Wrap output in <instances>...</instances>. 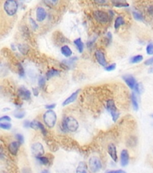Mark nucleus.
Returning <instances> with one entry per match:
<instances>
[{"mask_svg": "<svg viewBox=\"0 0 153 173\" xmlns=\"http://www.w3.org/2000/svg\"><path fill=\"white\" fill-rule=\"evenodd\" d=\"M89 166L90 171L93 173L98 172L102 168V164L100 159L96 156H92L89 160Z\"/></svg>", "mask_w": 153, "mask_h": 173, "instance_id": "39448f33", "label": "nucleus"}, {"mask_svg": "<svg viewBox=\"0 0 153 173\" xmlns=\"http://www.w3.org/2000/svg\"><path fill=\"white\" fill-rule=\"evenodd\" d=\"M131 100H132V105H133V108L134 109V110L138 111V108H139V105H138L137 97H136L134 93H132V94Z\"/></svg>", "mask_w": 153, "mask_h": 173, "instance_id": "aec40b11", "label": "nucleus"}, {"mask_svg": "<svg viewBox=\"0 0 153 173\" xmlns=\"http://www.w3.org/2000/svg\"><path fill=\"white\" fill-rule=\"evenodd\" d=\"M95 57L96 59L97 60L98 62L99 63V64L102 66L104 67L106 66V61L105 60V57L104 55V54L102 53V52L98 50L95 52Z\"/></svg>", "mask_w": 153, "mask_h": 173, "instance_id": "1a4fd4ad", "label": "nucleus"}, {"mask_svg": "<svg viewBox=\"0 0 153 173\" xmlns=\"http://www.w3.org/2000/svg\"><path fill=\"white\" fill-rule=\"evenodd\" d=\"M31 152L33 155L36 158L42 156L44 153L43 146L39 142H35L31 146Z\"/></svg>", "mask_w": 153, "mask_h": 173, "instance_id": "423d86ee", "label": "nucleus"}, {"mask_svg": "<svg viewBox=\"0 0 153 173\" xmlns=\"http://www.w3.org/2000/svg\"><path fill=\"white\" fill-rule=\"evenodd\" d=\"M30 24H31V25L32 27V28L33 29H34V30H35V29H37L38 28V25L36 23V22L33 20L32 18H30Z\"/></svg>", "mask_w": 153, "mask_h": 173, "instance_id": "72a5a7b5", "label": "nucleus"}, {"mask_svg": "<svg viewBox=\"0 0 153 173\" xmlns=\"http://www.w3.org/2000/svg\"><path fill=\"white\" fill-rule=\"evenodd\" d=\"M148 72H149V73H153V66L151 67L149 69Z\"/></svg>", "mask_w": 153, "mask_h": 173, "instance_id": "49530a36", "label": "nucleus"}, {"mask_svg": "<svg viewBox=\"0 0 153 173\" xmlns=\"http://www.w3.org/2000/svg\"><path fill=\"white\" fill-rule=\"evenodd\" d=\"M44 122L49 128H52L55 126L57 120L56 112L53 110H48L43 115Z\"/></svg>", "mask_w": 153, "mask_h": 173, "instance_id": "f03ea898", "label": "nucleus"}, {"mask_svg": "<svg viewBox=\"0 0 153 173\" xmlns=\"http://www.w3.org/2000/svg\"><path fill=\"white\" fill-rule=\"evenodd\" d=\"M151 117H152V118H153V114H152V115H151Z\"/></svg>", "mask_w": 153, "mask_h": 173, "instance_id": "de8ad7c7", "label": "nucleus"}, {"mask_svg": "<svg viewBox=\"0 0 153 173\" xmlns=\"http://www.w3.org/2000/svg\"><path fill=\"white\" fill-rule=\"evenodd\" d=\"M56 106L55 103H53V104H50L46 106V108L48 110H52L53 108H55Z\"/></svg>", "mask_w": 153, "mask_h": 173, "instance_id": "ea45409f", "label": "nucleus"}, {"mask_svg": "<svg viewBox=\"0 0 153 173\" xmlns=\"http://www.w3.org/2000/svg\"><path fill=\"white\" fill-rule=\"evenodd\" d=\"M123 79L124 80V81L126 83V84L128 85V86H129V88L133 89L135 88V86L137 85V82H136V80L135 79V78L132 76L130 75H125L123 77Z\"/></svg>", "mask_w": 153, "mask_h": 173, "instance_id": "9b49d317", "label": "nucleus"}, {"mask_svg": "<svg viewBox=\"0 0 153 173\" xmlns=\"http://www.w3.org/2000/svg\"><path fill=\"white\" fill-rule=\"evenodd\" d=\"M36 16L38 21H43L47 16V12L45 9L42 7H38L36 11Z\"/></svg>", "mask_w": 153, "mask_h": 173, "instance_id": "9d476101", "label": "nucleus"}, {"mask_svg": "<svg viewBox=\"0 0 153 173\" xmlns=\"http://www.w3.org/2000/svg\"><path fill=\"white\" fill-rule=\"evenodd\" d=\"M147 13L149 16H153V5H150L147 9Z\"/></svg>", "mask_w": 153, "mask_h": 173, "instance_id": "e433bc0d", "label": "nucleus"}, {"mask_svg": "<svg viewBox=\"0 0 153 173\" xmlns=\"http://www.w3.org/2000/svg\"><path fill=\"white\" fill-rule=\"evenodd\" d=\"M106 108L110 112L112 120L116 122L119 117V112L117 111V109L115 105V102L112 99H110L106 102Z\"/></svg>", "mask_w": 153, "mask_h": 173, "instance_id": "20e7f679", "label": "nucleus"}, {"mask_svg": "<svg viewBox=\"0 0 153 173\" xmlns=\"http://www.w3.org/2000/svg\"><path fill=\"white\" fill-rule=\"evenodd\" d=\"M61 53L66 57H70L72 54V50L68 45H64L61 48Z\"/></svg>", "mask_w": 153, "mask_h": 173, "instance_id": "f3484780", "label": "nucleus"}, {"mask_svg": "<svg viewBox=\"0 0 153 173\" xmlns=\"http://www.w3.org/2000/svg\"><path fill=\"white\" fill-rule=\"evenodd\" d=\"M25 112L23 111H20V112H17L14 114V117L18 119L23 118L25 117Z\"/></svg>", "mask_w": 153, "mask_h": 173, "instance_id": "c756f323", "label": "nucleus"}, {"mask_svg": "<svg viewBox=\"0 0 153 173\" xmlns=\"http://www.w3.org/2000/svg\"><path fill=\"white\" fill-rule=\"evenodd\" d=\"M96 3H99V4H103V3H106V1H102V0H99V1H95Z\"/></svg>", "mask_w": 153, "mask_h": 173, "instance_id": "c03bdc74", "label": "nucleus"}, {"mask_svg": "<svg viewBox=\"0 0 153 173\" xmlns=\"http://www.w3.org/2000/svg\"><path fill=\"white\" fill-rule=\"evenodd\" d=\"M142 60H143V56L141 55H138L132 57L131 59H130V62L132 63H138L141 62Z\"/></svg>", "mask_w": 153, "mask_h": 173, "instance_id": "5701e85b", "label": "nucleus"}, {"mask_svg": "<svg viewBox=\"0 0 153 173\" xmlns=\"http://www.w3.org/2000/svg\"><path fill=\"white\" fill-rule=\"evenodd\" d=\"M31 123L29 122V121L26 120L24 123V126L25 127V128H28V127H30Z\"/></svg>", "mask_w": 153, "mask_h": 173, "instance_id": "a19ab883", "label": "nucleus"}, {"mask_svg": "<svg viewBox=\"0 0 153 173\" xmlns=\"http://www.w3.org/2000/svg\"><path fill=\"white\" fill-rule=\"evenodd\" d=\"M59 74V71L58 70H56V69H50V71H49L47 73H46V77L48 79H50L51 78H52L55 76H58Z\"/></svg>", "mask_w": 153, "mask_h": 173, "instance_id": "412c9836", "label": "nucleus"}, {"mask_svg": "<svg viewBox=\"0 0 153 173\" xmlns=\"http://www.w3.org/2000/svg\"><path fill=\"white\" fill-rule=\"evenodd\" d=\"M153 64V57L152 58H151V59L147 60L145 62V65H147V66H149V65H151Z\"/></svg>", "mask_w": 153, "mask_h": 173, "instance_id": "4c0bfd02", "label": "nucleus"}, {"mask_svg": "<svg viewBox=\"0 0 153 173\" xmlns=\"http://www.w3.org/2000/svg\"><path fill=\"white\" fill-rule=\"evenodd\" d=\"M76 173H87V166L86 162H80L77 167Z\"/></svg>", "mask_w": 153, "mask_h": 173, "instance_id": "dca6fc26", "label": "nucleus"}, {"mask_svg": "<svg viewBox=\"0 0 153 173\" xmlns=\"http://www.w3.org/2000/svg\"><path fill=\"white\" fill-rule=\"evenodd\" d=\"M18 9V4L14 0H8L4 3V9L9 16L14 15Z\"/></svg>", "mask_w": 153, "mask_h": 173, "instance_id": "7ed1b4c3", "label": "nucleus"}, {"mask_svg": "<svg viewBox=\"0 0 153 173\" xmlns=\"http://www.w3.org/2000/svg\"><path fill=\"white\" fill-rule=\"evenodd\" d=\"M44 3H46L47 4H51V5H54L56 3H57L58 1H44Z\"/></svg>", "mask_w": 153, "mask_h": 173, "instance_id": "37998d69", "label": "nucleus"}, {"mask_svg": "<svg viewBox=\"0 0 153 173\" xmlns=\"http://www.w3.org/2000/svg\"><path fill=\"white\" fill-rule=\"evenodd\" d=\"M39 162H40L43 165H48L49 163V158H47V157H45V156H39V157H38V158H36Z\"/></svg>", "mask_w": 153, "mask_h": 173, "instance_id": "393cba45", "label": "nucleus"}, {"mask_svg": "<svg viewBox=\"0 0 153 173\" xmlns=\"http://www.w3.org/2000/svg\"><path fill=\"white\" fill-rule=\"evenodd\" d=\"M80 90H78L74 92V93H73L69 97H68L66 99H65L64 100V102H63V103H62V105H63L64 106H66L70 104V103H71L74 102L76 100V99H77V96H78V94L79 93V91H80Z\"/></svg>", "mask_w": 153, "mask_h": 173, "instance_id": "2eb2a0df", "label": "nucleus"}, {"mask_svg": "<svg viewBox=\"0 0 153 173\" xmlns=\"http://www.w3.org/2000/svg\"><path fill=\"white\" fill-rule=\"evenodd\" d=\"M16 139L18 140V141L20 144H22L24 142V136L21 134H16Z\"/></svg>", "mask_w": 153, "mask_h": 173, "instance_id": "7c9ffc66", "label": "nucleus"}, {"mask_svg": "<svg viewBox=\"0 0 153 173\" xmlns=\"http://www.w3.org/2000/svg\"><path fill=\"white\" fill-rule=\"evenodd\" d=\"M108 154L112 159L116 162L118 160V156L116 147L114 144H109L108 146Z\"/></svg>", "mask_w": 153, "mask_h": 173, "instance_id": "6e6552de", "label": "nucleus"}, {"mask_svg": "<svg viewBox=\"0 0 153 173\" xmlns=\"http://www.w3.org/2000/svg\"><path fill=\"white\" fill-rule=\"evenodd\" d=\"M20 143L18 141H13L11 142L9 146V151L12 155L16 156L18 154L19 148L20 146Z\"/></svg>", "mask_w": 153, "mask_h": 173, "instance_id": "f8f14e48", "label": "nucleus"}, {"mask_svg": "<svg viewBox=\"0 0 153 173\" xmlns=\"http://www.w3.org/2000/svg\"><path fill=\"white\" fill-rule=\"evenodd\" d=\"M116 64H115V63H113V64L108 66H106L105 67V70L106 71H108V72H110V71H114V69H116Z\"/></svg>", "mask_w": 153, "mask_h": 173, "instance_id": "2f4dec72", "label": "nucleus"}, {"mask_svg": "<svg viewBox=\"0 0 153 173\" xmlns=\"http://www.w3.org/2000/svg\"><path fill=\"white\" fill-rule=\"evenodd\" d=\"M121 165L123 166H126L128 165L129 161V155L127 150H123L120 155Z\"/></svg>", "mask_w": 153, "mask_h": 173, "instance_id": "ddd939ff", "label": "nucleus"}, {"mask_svg": "<svg viewBox=\"0 0 153 173\" xmlns=\"http://www.w3.org/2000/svg\"><path fill=\"white\" fill-rule=\"evenodd\" d=\"M19 95L22 99L25 100H29L31 98V92L26 88L22 86L19 89Z\"/></svg>", "mask_w": 153, "mask_h": 173, "instance_id": "4468645a", "label": "nucleus"}, {"mask_svg": "<svg viewBox=\"0 0 153 173\" xmlns=\"http://www.w3.org/2000/svg\"><path fill=\"white\" fill-rule=\"evenodd\" d=\"M41 173H50V172L47 170H44L42 171Z\"/></svg>", "mask_w": 153, "mask_h": 173, "instance_id": "a18cd8bd", "label": "nucleus"}, {"mask_svg": "<svg viewBox=\"0 0 153 173\" xmlns=\"http://www.w3.org/2000/svg\"><path fill=\"white\" fill-rule=\"evenodd\" d=\"M18 48L20 53L24 55L28 53V51H29V47L26 45L24 44H20L18 46Z\"/></svg>", "mask_w": 153, "mask_h": 173, "instance_id": "4be33fe9", "label": "nucleus"}, {"mask_svg": "<svg viewBox=\"0 0 153 173\" xmlns=\"http://www.w3.org/2000/svg\"><path fill=\"white\" fill-rule=\"evenodd\" d=\"M63 126L65 129L70 132H74L78 130L79 128V123L74 117L70 116L64 119Z\"/></svg>", "mask_w": 153, "mask_h": 173, "instance_id": "f257e3e1", "label": "nucleus"}, {"mask_svg": "<svg viewBox=\"0 0 153 173\" xmlns=\"http://www.w3.org/2000/svg\"><path fill=\"white\" fill-rule=\"evenodd\" d=\"M0 127H1V129H5V130H9L12 128V124L9 123H3L1 122L0 123Z\"/></svg>", "mask_w": 153, "mask_h": 173, "instance_id": "a878e982", "label": "nucleus"}, {"mask_svg": "<svg viewBox=\"0 0 153 173\" xmlns=\"http://www.w3.org/2000/svg\"><path fill=\"white\" fill-rule=\"evenodd\" d=\"M39 122H37L36 120H33L32 122H31L30 127L32 129H33L35 130L39 129Z\"/></svg>", "mask_w": 153, "mask_h": 173, "instance_id": "c85d7f7f", "label": "nucleus"}, {"mask_svg": "<svg viewBox=\"0 0 153 173\" xmlns=\"http://www.w3.org/2000/svg\"><path fill=\"white\" fill-rule=\"evenodd\" d=\"M124 24V21L122 16H119L115 20L114 22V28L116 29H118L121 25Z\"/></svg>", "mask_w": 153, "mask_h": 173, "instance_id": "6ab92c4d", "label": "nucleus"}, {"mask_svg": "<svg viewBox=\"0 0 153 173\" xmlns=\"http://www.w3.org/2000/svg\"><path fill=\"white\" fill-rule=\"evenodd\" d=\"M19 74L21 77H24L25 75V71H24L23 66H22L21 64L19 65Z\"/></svg>", "mask_w": 153, "mask_h": 173, "instance_id": "473e14b6", "label": "nucleus"}, {"mask_svg": "<svg viewBox=\"0 0 153 173\" xmlns=\"http://www.w3.org/2000/svg\"><path fill=\"white\" fill-rule=\"evenodd\" d=\"M107 173H126V171H124L121 170H112L108 171Z\"/></svg>", "mask_w": 153, "mask_h": 173, "instance_id": "58836bf2", "label": "nucleus"}, {"mask_svg": "<svg viewBox=\"0 0 153 173\" xmlns=\"http://www.w3.org/2000/svg\"><path fill=\"white\" fill-rule=\"evenodd\" d=\"M146 53L148 55H152L153 54V43H150L147 45L146 48Z\"/></svg>", "mask_w": 153, "mask_h": 173, "instance_id": "cd10ccee", "label": "nucleus"}, {"mask_svg": "<svg viewBox=\"0 0 153 173\" xmlns=\"http://www.w3.org/2000/svg\"><path fill=\"white\" fill-rule=\"evenodd\" d=\"M113 4L116 7H127L129 6V4L125 2L121 1H112Z\"/></svg>", "mask_w": 153, "mask_h": 173, "instance_id": "b1692460", "label": "nucleus"}, {"mask_svg": "<svg viewBox=\"0 0 153 173\" xmlns=\"http://www.w3.org/2000/svg\"><path fill=\"white\" fill-rule=\"evenodd\" d=\"M11 118L7 115H5V116H3L2 117L0 118V122H10L11 121Z\"/></svg>", "mask_w": 153, "mask_h": 173, "instance_id": "f704fd0d", "label": "nucleus"}, {"mask_svg": "<svg viewBox=\"0 0 153 173\" xmlns=\"http://www.w3.org/2000/svg\"><path fill=\"white\" fill-rule=\"evenodd\" d=\"M95 19L100 23H106L108 21L109 16L108 13L101 10L95 11L93 13Z\"/></svg>", "mask_w": 153, "mask_h": 173, "instance_id": "0eeeda50", "label": "nucleus"}, {"mask_svg": "<svg viewBox=\"0 0 153 173\" xmlns=\"http://www.w3.org/2000/svg\"><path fill=\"white\" fill-rule=\"evenodd\" d=\"M32 90H33V95L35 96H37L38 95V94H39L38 89L35 88H33V89H32Z\"/></svg>", "mask_w": 153, "mask_h": 173, "instance_id": "79ce46f5", "label": "nucleus"}, {"mask_svg": "<svg viewBox=\"0 0 153 173\" xmlns=\"http://www.w3.org/2000/svg\"><path fill=\"white\" fill-rule=\"evenodd\" d=\"M133 15L134 18L136 20L138 21H142L143 20V16L141 13L137 12V11H133Z\"/></svg>", "mask_w": 153, "mask_h": 173, "instance_id": "bb28decb", "label": "nucleus"}, {"mask_svg": "<svg viewBox=\"0 0 153 173\" xmlns=\"http://www.w3.org/2000/svg\"><path fill=\"white\" fill-rule=\"evenodd\" d=\"M45 83H46V81H45V79L44 78L41 77L39 79L38 85L39 86H40V87H43V86H44Z\"/></svg>", "mask_w": 153, "mask_h": 173, "instance_id": "c9c22d12", "label": "nucleus"}, {"mask_svg": "<svg viewBox=\"0 0 153 173\" xmlns=\"http://www.w3.org/2000/svg\"><path fill=\"white\" fill-rule=\"evenodd\" d=\"M74 43L75 45L76 46V47L77 48V49L78 50V51L80 52V53H81L83 51V49H84V44L82 42V40L81 39V38H78L76 39L74 41Z\"/></svg>", "mask_w": 153, "mask_h": 173, "instance_id": "a211bd4d", "label": "nucleus"}]
</instances>
